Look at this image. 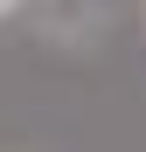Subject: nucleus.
<instances>
[{"label":"nucleus","instance_id":"nucleus-1","mask_svg":"<svg viewBox=\"0 0 146 152\" xmlns=\"http://www.w3.org/2000/svg\"><path fill=\"white\" fill-rule=\"evenodd\" d=\"M14 7H21V0H0V21H7V14H14Z\"/></svg>","mask_w":146,"mask_h":152}]
</instances>
